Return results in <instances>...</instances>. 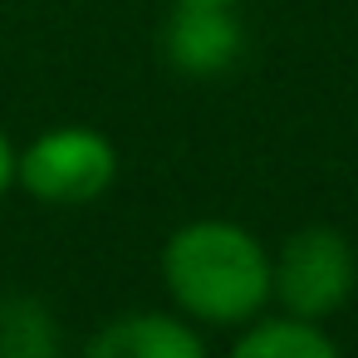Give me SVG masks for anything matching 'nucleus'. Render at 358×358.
I'll return each instance as SVG.
<instances>
[{"instance_id":"6","label":"nucleus","mask_w":358,"mask_h":358,"mask_svg":"<svg viewBox=\"0 0 358 358\" xmlns=\"http://www.w3.org/2000/svg\"><path fill=\"white\" fill-rule=\"evenodd\" d=\"M231 358H343V348L309 319H260L231 348Z\"/></svg>"},{"instance_id":"4","label":"nucleus","mask_w":358,"mask_h":358,"mask_svg":"<svg viewBox=\"0 0 358 358\" xmlns=\"http://www.w3.org/2000/svg\"><path fill=\"white\" fill-rule=\"evenodd\" d=\"M245 50V30L236 20V6L216 0H172V15L162 25V55L187 79H216L226 74Z\"/></svg>"},{"instance_id":"5","label":"nucleus","mask_w":358,"mask_h":358,"mask_svg":"<svg viewBox=\"0 0 358 358\" xmlns=\"http://www.w3.org/2000/svg\"><path fill=\"white\" fill-rule=\"evenodd\" d=\"M84 358H206V343L182 314L138 309L108 319Z\"/></svg>"},{"instance_id":"8","label":"nucleus","mask_w":358,"mask_h":358,"mask_svg":"<svg viewBox=\"0 0 358 358\" xmlns=\"http://www.w3.org/2000/svg\"><path fill=\"white\" fill-rule=\"evenodd\" d=\"M15 187V148H10V138L0 133V196H6Z\"/></svg>"},{"instance_id":"2","label":"nucleus","mask_w":358,"mask_h":358,"mask_svg":"<svg viewBox=\"0 0 358 358\" xmlns=\"http://www.w3.org/2000/svg\"><path fill=\"white\" fill-rule=\"evenodd\" d=\"M353 285H358V255L353 241L334 226H299L270 255V299L289 319L324 324L348 304Z\"/></svg>"},{"instance_id":"9","label":"nucleus","mask_w":358,"mask_h":358,"mask_svg":"<svg viewBox=\"0 0 358 358\" xmlns=\"http://www.w3.org/2000/svg\"><path fill=\"white\" fill-rule=\"evenodd\" d=\"M216 6H241V0H216Z\"/></svg>"},{"instance_id":"3","label":"nucleus","mask_w":358,"mask_h":358,"mask_svg":"<svg viewBox=\"0 0 358 358\" xmlns=\"http://www.w3.org/2000/svg\"><path fill=\"white\" fill-rule=\"evenodd\" d=\"M118 177V148L84 123H64L40 133L25 152H15V187L45 206H89Z\"/></svg>"},{"instance_id":"7","label":"nucleus","mask_w":358,"mask_h":358,"mask_svg":"<svg viewBox=\"0 0 358 358\" xmlns=\"http://www.w3.org/2000/svg\"><path fill=\"white\" fill-rule=\"evenodd\" d=\"M0 358H55V324L40 304L10 299L0 309Z\"/></svg>"},{"instance_id":"1","label":"nucleus","mask_w":358,"mask_h":358,"mask_svg":"<svg viewBox=\"0 0 358 358\" xmlns=\"http://www.w3.org/2000/svg\"><path fill=\"white\" fill-rule=\"evenodd\" d=\"M162 285L196 324H250L270 304V250L245 226L201 216L167 236Z\"/></svg>"}]
</instances>
